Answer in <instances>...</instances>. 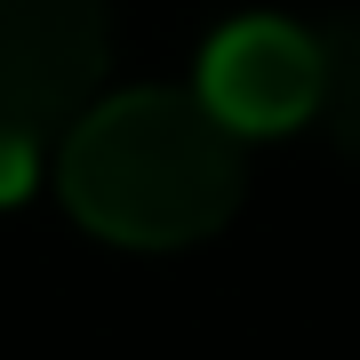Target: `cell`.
I'll use <instances>...</instances> for the list:
<instances>
[{
	"label": "cell",
	"instance_id": "obj_3",
	"mask_svg": "<svg viewBox=\"0 0 360 360\" xmlns=\"http://www.w3.org/2000/svg\"><path fill=\"white\" fill-rule=\"evenodd\" d=\"M193 96L240 144L304 129V120H321V32L288 25V16H232L200 49Z\"/></svg>",
	"mask_w": 360,
	"mask_h": 360
},
{
	"label": "cell",
	"instance_id": "obj_4",
	"mask_svg": "<svg viewBox=\"0 0 360 360\" xmlns=\"http://www.w3.org/2000/svg\"><path fill=\"white\" fill-rule=\"evenodd\" d=\"M321 120H328V136L360 160V8L321 32Z\"/></svg>",
	"mask_w": 360,
	"mask_h": 360
},
{
	"label": "cell",
	"instance_id": "obj_1",
	"mask_svg": "<svg viewBox=\"0 0 360 360\" xmlns=\"http://www.w3.org/2000/svg\"><path fill=\"white\" fill-rule=\"evenodd\" d=\"M240 136L193 89L104 96L56 144V193L112 248H184L240 208Z\"/></svg>",
	"mask_w": 360,
	"mask_h": 360
},
{
	"label": "cell",
	"instance_id": "obj_2",
	"mask_svg": "<svg viewBox=\"0 0 360 360\" xmlns=\"http://www.w3.org/2000/svg\"><path fill=\"white\" fill-rule=\"evenodd\" d=\"M112 65L104 0H0V144H40L80 120Z\"/></svg>",
	"mask_w": 360,
	"mask_h": 360
}]
</instances>
